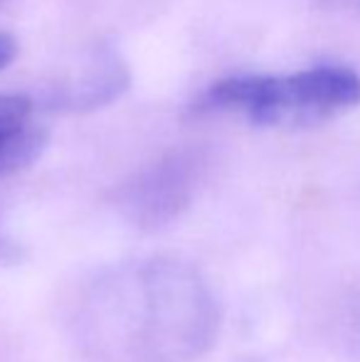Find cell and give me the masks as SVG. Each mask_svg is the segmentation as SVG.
<instances>
[{"label":"cell","mask_w":360,"mask_h":362,"mask_svg":"<svg viewBox=\"0 0 360 362\" xmlns=\"http://www.w3.org/2000/svg\"><path fill=\"white\" fill-rule=\"evenodd\" d=\"M18 247H15L13 239L5 234V229L0 227V262H15L18 259Z\"/></svg>","instance_id":"obj_8"},{"label":"cell","mask_w":360,"mask_h":362,"mask_svg":"<svg viewBox=\"0 0 360 362\" xmlns=\"http://www.w3.org/2000/svg\"><path fill=\"white\" fill-rule=\"evenodd\" d=\"M360 104V74L318 64L291 74H240L212 84L197 109L227 111L257 126H306Z\"/></svg>","instance_id":"obj_2"},{"label":"cell","mask_w":360,"mask_h":362,"mask_svg":"<svg viewBox=\"0 0 360 362\" xmlns=\"http://www.w3.org/2000/svg\"><path fill=\"white\" fill-rule=\"evenodd\" d=\"M200 177V153L170 151L134 173L116 190V210L139 229H163L190 207Z\"/></svg>","instance_id":"obj_3"},{"label":"cell","mask_w":360,"mask_h":362,"mask_svg":"<svg viewBox=\"0 0 360 362\" xmlns=\"http://www.w3.org/2000/svg\"><path fill=\"white\" fill-rule=\"evenodd\" d=\"M47 139L35 101L18 94H0V177L28 168Z\"/></svg>","instance_id":"obj_4"},{"label":"cell","mask_w":360,"mask_h":362,"mask_svg":"<svg viewBox=\"0 0 360 362\" xmlns=\"http://www.w3.org/2000/svg\"><path fill=\"white\" fill-rule=\"evenodd\" d=\"M348 328H351V338L360 350V293L353 298L351 313H348Z\"/></svg>","instance_id":"obj_7"},{"label":"cell","mask_w":360,"mask_h":362,"mask_svg":"<svg viewBox=\"0 0 360 362\" xmlns=\"http://www.w3.org/2000/svg\"><path fill=\"white\" fill-rule=\"evenodd\" d=\"M126 81H129V74H126L124 64L114 57H104L101 62H96V67H89L79 81L57 91L50 106L64 111L96 109V106L119 96L126 89Z\"/></svg>","instance_id":"obj_5"},{"label":"cell","mask_w":360,"mask_h":362,"mask_svg":"<svg viewBox=\"0 0 360 362\" xmlns=\"http://www.w3.org/2000/svg\"><path fill=\"white\" fill-rule=\"evenodd\" d=\"M15 54H18V45H15V40L10 37V35L0 33V69L8 67V64L15 59Z\"/></svg>","instance_id":"obj_6"},{"label":"cell","mask_w":360,"mask_h":362,"mask_svg":"<svg viewBox=\"0 0 360 362\" xmlns=\"http://www.w3.org/2000/svg\"><path fill=\"white\" fill-rule=\"evenodd\" d=\"M72 323L94 362H192L217 340L220 305L190 262L149 257L89 281Z\"/></svg>","instance_id":"obj_1"},{"label":"cell","mask_w":360,"mask_h":362,"mask_svg":"<svg viewBox=\"0 0 360 362\" xmlns=\"http://www.w3.org/2000/svg\"><path fill=\"white\" fill-rule=\"evenodd\" d=\"M3 3H5V0H0V5H3Z\"/></svg>","instance_id":"obj_9"}]
</instances>
